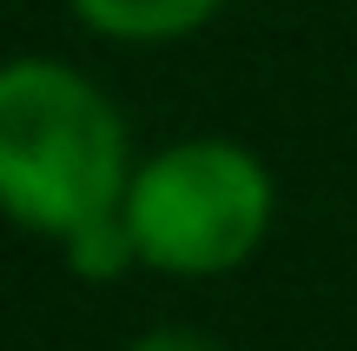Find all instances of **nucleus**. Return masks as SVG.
<instances>
[{
  "label": "nucleus",
  "mask_w": 357,
  "mask_h": 351,
  "mask_svg": "<svg viewBox=\"0 0 357 351\" xmlns=\"http://www.w3.org/2000/svg\"><path fill=\"white\" fill-rule=\"evenodd\" d=\"M132 351H218L205 331H185V325H159L146 338H132Z\"/></svg>",
  "instance_id": "5"
},
{
  "label": "nucleus",
  "mask_w": 357,
  "mask_h": 351,
  "mask_svg": "<svg viewBox=\"0 0 357 351\" xmlns=\"http://www.w3.org/2000/svg\"><path fill=\"white\" fill-rule=\"evenodd\" d=\"M132 186V146L119 106L79 66L7 60L0 66V212L20 232L73 239L119 212Z\"/></svg>",
  "instance_id": "1"
},
{
  "label": "nucleus",
  "mask_w": 357,
  "mask_h": 351,
  "mask_svg": "<svg viewBox=\"0 0 357 351\" xmlns=\"http://www.w3.org/2000/svg\"><path fill=\"white\" fill-rule=\"evenodd\" d=\"M225 0H73V13L93 33L113 40H178L192 27H205Z\"/></svg>",
  "instance_id": "3"
},
{
  "label": "nucleus",
  "mask_w": 357,
  "mask_h": 351,
  "mask_svg": "<svg viewBox=\"0 0 357 351\" xmlns=\"http://www.w3.org/2000/svg\"><path fill=\"white\" fill-rule=\"evenodd\" d=\"M271 212H278V186H271L265 159L238 140H212V133L159 146L146 166H132V186L119 199L139 265L166 278L238 272L265 246Z\"/></svg>",
  "instance_id": "2"
},
{
  "label": "nucleus",
  "mask_w": 357,
  "mask_h": 351,
  "mask_svg": "<svg viewBox=\"0 0 357 351\" xmlns=\"http://www.w3.org/2000/svg\"><path fill=\"white\" fill-rule=\"evenodd\" d=\"M60 252H66V265H73L79 278H119V272H132V265H139L132 232H126V219H119V212L79 225L73 239H60Z\"/></svg>",
  "instance_id": "4"
}]
</instances>
